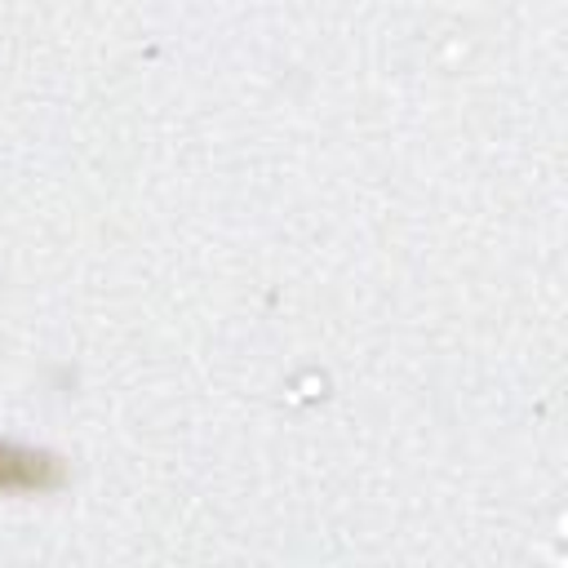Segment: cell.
I'll return each mask as SVG.
<instances>
[{
	"instance_id": "obj_1",
	"label": "cell",
	"mask_w": 568,
	"mask_h": 568,
	"mask_svg": "<svg viewBox=\"0 0 568 568\" xmlns=\"http://www.w3.org/2000/svg\"><path fill=\"white\" fill-rule=\"evenodd\" d=\"M62 479V466L44 453L0 444V493H40Z\"/></svg>"
}]
</instances>
